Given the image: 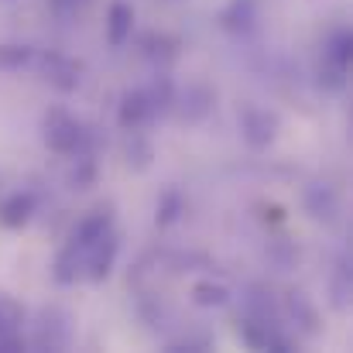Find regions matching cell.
Returning a JSON list of instances; mask_svg holds the SVG:
<instances>
[{"label": "cell", "mask_w": 353, "mask_h": 353, "mask_svg": "<svg viewBox=\"0 0 353 353\" xmlns=\"http://www.w3.org/2000/svg\"><path fill=\"white\" fill-rule=\"evenodd\" d=\"M347 69H336V65H330V62H319V86L326 90V93H340L343 86H347Z\"/></svg>", "instance_id": "d4e9b609"}, {"label": "cell", "mask_w": 353, "mask_h": 353, "mask_svg": "<svg viewBox=\"0 0 353 353\" xmlns=\"http://www.w3.org/2000/svg\"><path fill=\"white\" fill-rule=\"evenodd\" d=\"M117 254H120V234L110 227L107 234L90 247V254H86V268H83V278H90L93 285L107 281L110 271H114V264H117Z\"/></svg>", "instance_id": "ba28073f"}, {"label": "cell", "mask_w": 353, "mask_h": 353, "mask_svg": "<svg viewBox=\"0 0 353 353\" xmlns=\"http://www.w3.org/2000/svg\"><path fill=\"white\" fill-rule=\"evenodd\" d=\"M350 55H353L350 28H336V31H330L326 41H323V62H330V65L350 72Z\"/></svg>", "instance_id": "ac0fdd59"}, {"label": "cell", "mask_w": 353, "mask_h": 353, "mask_svg": "<svg viewBox=\"0 0 353 353\" xmlns=\"http://www.w3.org/2000/svg\"><path fill=\"white\" fill-rule=\"evenodd\" d=\"M254 210H257V220L261 223H285L288 220L285 206H278V203H257Z\"/></svg>", "instance_id": "4316f807"}, {"label": "cell", "mask_w": 353, "mask_h": 353, "mask_svg": "<svg viewBox=\"0 0 353 353\" xmlns=\"http://www.w3.org/2000/svg\"><path fill=\"white\" fill-rule=\"evenodd\" d=\"M302 206H305V213H309L316 223L333 227V223L340 220V196H336V189H333L330 182H312V185H305Z\"/></svg>", "instance_id": "30bf717a"}, {"label": "cell", "mask_w": 353, "mask_h": 353, "mask_svg": "<svg viewBox=\"0 0 353 353\" xmlns=\"http://www.w3.org/2000/svg\"><path fill=\"white\" fill-rule=\"evenodd\" d=\"M281 316H288L292 326H295V333H302V336H309V340L323 333L319 309H316V302H312L302 288H288V292L281 295Z\"/></svg>", "instance_id": "52a82bcc"}, {"label": "cell", "mask_w": 353, "mask_h": 353, "mask_svg": "<svg viewBox=\"0 0 353 353\" xmlns=\"http://www.w3.org/2000/svg\"><path fill=\"white\" fill-rule=\"evenodd\" d=\"M220 24H223V31H230L236 38L250 34V31L257 28V3H254V0H234V3L220 14Z\"/></svg>", "instance_id": "e0dca14e"}, {"label": "cell", "mask_w": 353, "mask_h": 353, "mask_svg": "<svg viewBox=\"0 0 353 353\" xmlns=\"http://www.w3.org/2000/svg\"><path fill=\"white\" fill-rule=\"evenodd\" d=\"M34 210H38V199H34L28 189L10 192V196L0 199V227H3V230H21V227L31 223Z\"/></svg>", "instance_id": "5bb4252c"}, {"label": "cell", "mask_w": 353, "mask_h": 353, "mask_svg": "<svg viewBox=\"0 0 353 353\" xmlns=\"http://www.w3.org/2000/svg\"><path fill=\"white\" fill-rule=\"evenodd\" d=\"M90 0H48V10L52 14H72V10H79V7H86Z\"/></svg>", "instance_id": "83f0119b"}, {"label": "cell", "mask_w": 353, "mask_h": 353, "mask_svg": "<svg viewBox=\"0 0 353 353\" xmlns=\"http://www.w3.org/2000/svg\"><path fill=\"white\" fill-rule=\"evenodd\" d=\"M236 127H240V137H243V144L250 151H268L274 144L281 123H278V114H271V110H264L257 103H247L236 114Z\"/></svg>", "instance_id": "5b68a950"}, {"label": "cell", "mask_w": 353, "mask_h": 353, "mask_svg": "<svg viewBox=\"0 0 353 353\" xmlns=\"http://www.w3.org/2000/svg\"><path fill=\"white\" fill-rule=\"evenodd\" d=\"M38 59V52L31 45H0V72H21V69H31Z\"/></svg>", "instance_id": "7402d4cb"}, {"label": "cell", "mask_w": 353, "mask_h": 353, "mask_svg": "<svg viewBox=\"0 0 353 353\" xmlns=\"http://www.w3.org/2000/svg\"><path fill=\"white\" fill-rule=\"evenodd\" d=\"M175 107L185 123H203L216 107V93L206 83H189L182 93H175Z\"/></svg>", "instance_id": "8fae6325"}, {"label": "cell", "mask_w": 353, "mask_h": 353, "mask_svg": "<svg viewBox=\"0 0 353 353\" xmlns=\"http://www.w3.org/2000/svg\"><path fill=\"white\" fill-rule=\"evenodd\" d=\"M151 158H154L151 141H144L137 130H130V141H127V165L137 168V172H144V168L151 165Z\"/></svg>", "instance_id": "603a6c76"}, {"label": "cell", "mask_w": 353, "mask_h": 353, "mask_svg": "<svg viewBox=\"0 0 353 353\" xmlns=\"http://www.w3.org/2000/svg\"><path fill=\"white\" fill-rule=\"evenodd\" d=\"M76 165H72V172H69V182L76 185V189H90V185H97V161H93V154H79V158H72Z\"/></svg>", "instance_id": "cb8c5ba5"}, {"label": "cell", "mask_w": 353, "mask_h": 353, "mask_svg": "<svg viewBox=\"0 0 353 353\" xmlns=\"http://www.w3.org/2000/svg\"><path fill=\"white\" fill-rule=\"evenodd\" d=\"M236 336L243 347L250 350H271V353H292L295 350V340H288L281 333V323H264V319H254V316H236Z\"/></svg>", "instance_id": "277c9868"}, {"label": "cell", "mask_w": 353, "mask_h": 353, "mask_svg": "<svg viewBox=\"0 0 353 353\" xmlns=\"http://www.w3.org/2000/svg\"><path fill=\"white\" fill-rule=\"evenodd\" d=\"M41 141L48 144V151L62 154V158H79V154H93V134L79 117H72L62 107H52L41 117Z\"/></svg>", "instance_id": "7a4b0ae2"}, {"label": "cell", "mask_w": 353, "mask_h": 353, "mask_svg": "<svg viewBox=\"0 0 353 353\" xmlns=\"http://www.w3.org/2000/svg\"><path fill=\"white\" fill-rule=\"evenodd\" d=\"M182 52V41L175 34H165V31H151L141 38V55L154 65H172Z\"/></svg>", "instance_id": "9a60e30c"}, {"label": "cell", "mask_w": 353, "mask_h": 353, "mask_svg": "<svg viewBox=\"0 0 353 353\" xmlns=\"http://www.w3.org/2000/svg\"><path fill=\"white\" fill-rule=\"evenodd\" d=\"M31 350H69L72 343V319L62 305H45L31 326V336H24Z\"/></svg>", "instance_id": "3957f363"}, {"label": "cell", "mask_w": 353, "mask_h": 353, "mask_svg": "<svg viewBox=\"0 0 353 353\" xmlns=\"http://www.w3.org/2000/svg\"><path fill=\"white\" fill-rule=\"evenodd\" d=\"M110 227H114V206H110V203H107V206H97L93 213H86V216L72 227L69 240L59 247L55 264H52V278H55L59 285H76V281L83 278L90 247L107 234Z\"/></svg>", "instance_id": "6da1fadb"}, {"label": "cell", "mask_w": 353, "mask_h": 353, "mask_svg": "<svg viewBox=\"0 0 353 353\" xmlns=\"http://www.w3.org/2000/svg\"><path fill=\"white\" fill-rule=\"evenodd\" d=\"M28 340H24V309L10 299V295H0V353H14L24 350Z\"/></svg>", "instance_id": "7c38bea8"}, {"label": "cell", "mask_w": 353, "mask_h": 353, "mask_svg": "<svg viewBox=\"0 0 353 353\" xmlns=\"http://www.w3.org/2000/svg\"><path fill=\"white\" fill-rule=\"evenodd\" d=\"M34 65H41V79L59 93H76L79 83H83V65L72 62L62 52H45V55L34 59Z\"/></svg>", "instance_id": "8992f818"}, {"label": "cell", "mask_w": 353, "mask_h": 353, "mask_svg": "<svg viewBox=\"0 0 353 353\" xmlns=\"http://www.w3.org/2000/svg\"><path fill=\"white\" fill-rule=\"evenodd\" d=\"M268 254H271V261L278 264V271H288V268H295V261H299V247H295V243H285V240H274V243L268 247Z\"/></svg>", "instance_id": "484cf974"}, {"label": "cell", "mask_w": 353, "mask_h": 353, "mask_svg": "<svg viewBox=\"0 0 353 353\" xmlns=\"http://www.w3.org/2000/svg\"><path fill=\"white\" fill-rule=\"evenodd\" d=\"M0 3H10V0H0Z\"/></svg>", "instance_id": "f1b7e54d"}, {"label": "cell", "mask_w": 353, "mask_h": 353, "mask_svg": "<svg viewBox=\"0 0 353 353\" xmlns=\"http://www.w3.org/2000/svg\"><path fill=\"white\" fill-rule=\"evenodd\" d=\"M230 299H234V292H230L227 281L203 278V281L192 285V302H196L199 309H223V305H230Z\"/></svg>", "instance_id": "d6986e66"}, {"label": "cell", "mask_w": 353, "mask_h": 353, "mask_svg": "<svg viewBox=\"0 0 353 353\" xmlns=\"http://www.w3.org/2000/svg\"><path fill=\"white\" fill-rule=\"evenodd\" d=\"M182 213H185V196H182L179 189H165V192L158 196V206H154V223H158L161 230H168L172 223L182 220Z\"/></svg>", "instance_id": "44dd1931"}, {"label": "cell", "mask_w": 353, "mask_h": 353, "mask_svg": "<svg viewBox=\"0 0 353 353\" xmlns=\"http://www.w3.org/2000/svg\"><path fill=\"white\" fill-rule=\"evenodd\" d=\"M330 295H333V305L340 312L350 309V295H353V271H350V257H340L336 268H333V281H330Z\"/></svg>", "instance_id": "ffe728a7"}, {"label": "cell", "mask_w": 353, "mask_h": 353, "mask_svg": "<svg viewBox=\"0 0 353 353\" xmlns=\"http://www.w3.org/2000/svg\"><path fill=\"white\" fill-rule=\"evenodd\" d=\"M130 34H134V7L123 3V0L110 3V10H107V45L123 48L130 41Z\"/></svg>", "instance_id": "2e32d148"}, {"label": "cell", "mask_w": 353, "mask_h": 353, "mask_svg": "<svg viewBox=\"0 0 353 353\" xmlns=\"http://www.w3.org/2000/svg\"><path fill=\"white\" fill-rule=\"evenodd\" d=\"M240 316H254L264 323H278L281 319V302L274 299V292L268 285H247L240 292Z\"/></svg>", "instance_id": "4fadbf2b"}, {"label": "cell", "mask_w": 353, "mask_h": 353, "mask_svg": "<svg viewBox=\"0 0 353 353\" xmlns=\"http://www.w3.org/2000/svg\"><path fill=\"white\" fill-rule=\"evenodd\" d=\"M151 120H158V110H154V103H151V97H148V90L144 86H137V90H127L123 97H120V107H117V123L120 130H141V127H148Z\"/></svg>", "instance_id": "9c48e42d"}]
</instances>
